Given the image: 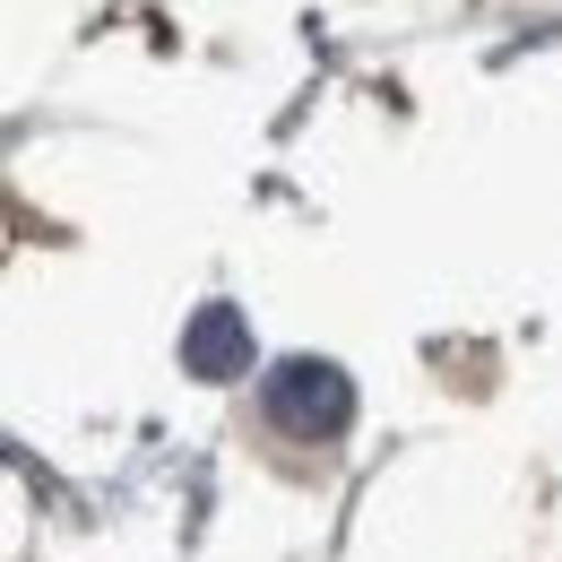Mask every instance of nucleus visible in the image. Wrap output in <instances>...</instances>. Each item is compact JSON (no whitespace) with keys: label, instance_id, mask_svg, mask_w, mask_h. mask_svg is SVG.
<instances>
[{"label":"nucleus","instance_id":"f257e3e1","mask_svg":"<svg viewBox=\"0 0 562 562\" xmlns=\"http://www.w3.org/2000/svg\"><path fill=\"white\" fill-rule=\"evenodd\" d=\"M260 398H269V416H278L285 432H303V441H338L355 424V381L329 355H285L278 372L260 381Z\"/></svg>","mask_w":562,"mask_h":562},{"label":"nucleus","instance_id":"f03ea898","mask_svg":"<svg viewBox=\"0 0 562 562\" xmlns=\"http://www.w3.org/2000/svg\"><path fill=\"white\" fill-rule=\"evenodd\" d=\"M182 372L191 381H243L251 372V321L234 303H200L182 329Z\"/></svg>","mask_w":562,"mask_h":562}]
</instances>
